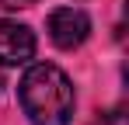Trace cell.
Returning a JSON list of instances; mask_svg holds the SVG:
<instances>
[{"label":"cell","mask_w":129,"mask_h":125,"mask_svg":"<svg viewBox=\"0 0 129 125\" xmlns=\"http://www.w3.org/2000/svg\"><path fill=\"white\" fill-rule=\"evenodd\" d=\"M18 97L31 125H70L73 118V83L52 62H31L18 83Z\"/></svg>","instance_id":"cell-1"},{"label":"cell","mask_w":129,"mask_h":125,"mask_svg":"<svg viewBox=\"0 0 129 125\" xmlns=\"http://www.w3.org/2000/svg\"><path fill=\"white\" fill-rule=\"evenodd\" d=\"M91 35V18L80 7H56L49 14V38L56 49H80Z\"/></svg>","instance_id":"cell-2"},{"label":"cell","mask_w":129,"mask_h":125,"mask_svg":"<svg viewBox=\"0 0 129 125\" xmlns=\"http://www.w3.org/2000/svg\"><path fill=\"white\" fill-rule=\"evenodd\" d=\"M35 56V31L0 18V66H28Z\"/></svg>","instance_id":"cell-3"},{"label":"cell","mask_w":129,"mask_h":125,"mask_svg":"<svg viewBox=\"0 0 129 125\" xmlns=\"http://www.w3.org/2000/svg\"><path fill=\"white\" fill-rule=\"evenodd\" d=\"M94 125H129V122H126V111L122 108H112V111H101L94 118Z\"/></svg>","instance_id":"cell-4"},{"label":"cell","mask_w":129,"mask_h":125,"mask_svg":"<svg viewBox=\"0 0 129 125\" xmlns=\"http://www.w3.org/2000/svg\"><path fill=\"white\" fill-rule=\"evenodd\" d=\"M31 4H39V0H0V7H7V11H18V7H31Z\"/></svg>","instance_id":"cell-5"}]
</instances>
